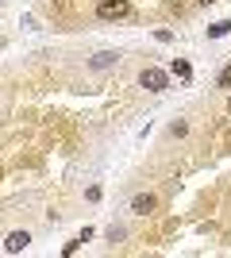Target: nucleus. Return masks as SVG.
I'll return each instance as SVG.
<instances>
[{
    "label": "nucleus",
    "instance_id": "obj_1",
    "mask_svg": "<svg viewBox=\"0 0 231 258\" xmlns=\"http://www.w3.org/2000/svg\"><path fill=\"white\" fill-rule=\"evenodd\" d=\"M97 16L100 20H127V16H131V4H127V0H100Z\"/></svg>",
    "mask_w": 231,
    "mask_h": 258
},
{
    "label": "nucleus",
    "instance_id": "obj_2",
    "mask_svg": "<svg viewBox=\"0 0 231 258\" xmlns=\"http://www.w3.org/2000/svg\"><path fill=\"white\" fill-rule=\"evenodd\" d=\"M166 81H170V77H166L162 70H154V66H146L143 74H139V85H143L146 93H162V89H166Z\"/></svg>",
    "mask_w": 231,
    "mask_h": 258
},
{
    "label": "nucleus",
    "instance_id": "obj_3",
    "mask_svg": "<svg viewBox=\"0 0 231 258\" xmlns=\"http://www.w3.org/2000/svg\"><path fill=\"white\" fill-rule=\"evenodd\" d=\"M116 62H120V54H116V50H100V54H93V62H89V70H97V74H104V70H112Z\"/></svg>",
    "mask_w": 231,
    "mask_h": 258
},
{
    "label": "nucleus",
    "instance_id": "obj_4",
    "mask_svg": "<svg viewBox=\"0 0 231 258\" xmlns=\"http://www.w3.org/2000/svg\"><path fill=\"white\" fill-rule=\"evenodd\" d=\"M154 208H158V197H154V193H139L131 201V212L135 216H146V212H154Z\"/></svg>",
    "mask_w": 231,
    "mask_h": 258
},
{
    "label": "nucleus",
    "instance_id": "obj_5",
    "mask_svg": "<svg viewBox=\"0 0 231 258\" xmlns=\"http://www.w3.org/2000/svg\"><path fill=\"white\" fill-rule=\"evenodd\" d=\"M27 243H31L27 231H12V235L4 239V250H8V254H20V250H27Z\"/></svg>",
    "mask_w": 231,
    "mask_h": 258
},
{
    "label": "nucleus",
    "instance_id": "obj_6",
    "mask_svg": "<svg viewBox=\"0 0 231 258\" xmlns=\"http://www.w3.org/2000/svg\"><path fill=\"white\" fill-rule=\"evenodd\" d=\"M227 31H231V20H223V23H216V27H208L212 39H220V35H227Z\"/></svg>",
    "mask_w": 231,
    "mask_h": 258
},
{
    "label": "nucleus",
    "instance_id": "obj_7",
    "mask_svg": "<svg viewBox=\"0 0 231 258\" xmlns=\"http://www.w3.org/2000/svg\"><path fill=\"white\" fill-rule=\"evenodd\" d=\"M174 74H177V77H189L193 70H189V62H174Z\"/></svg>",
    "mask_w": 231,
    "mask_h": 258
},
{
    "label": "nucleus",
    "instance_id": "obj_8",
    "mask_svg": "<svg viewBox=\"0 0 231 258\" xmlns=\"http://www.w3.org/2000/svg\"><path fill=\"white\" fill-rule=\"evenodd\" d=\"M170 135H177V139H181V135H189V123H174V127H170Z\"/></svg>",
    "mask_w": 231,
    "mask_h": 258
},
{
    "label": "nucleus",
    "instance_id": "obj_9",
    "mask_svg": "<svg viewBox=\"0 0 231 258\" xmlns=\"http://www.w3.org/2000/svg\"><path fill=\"white\" fill-rule=\"evenodd\" d=\"M220 85H223V89H231V66H227V70L220 74Z\"/></svg>",
    "mask_w": 231,
    "mask_h": 258
},
{
    "label": "nucleus",
    "instance_id": "obj_10",
    "mask_svg": "<svg viewBox=\"0 0 231 258\" xmlns=\"http://www.w3.org/2000/svg\"><path fill=\"white\" fill-rule=\"evenodd\" d=\"M227 112H231V97H227Z\"/></svg>",
    "mask_w": 231,
    "mask_h": 258
},
{
    "label": "nucleus",
    "instance_id": "obj_11",
    "mask_svg": "<svg viewBox=\"0 0 231 258\" xmlns=\"http://www.w3.org/2000/svg\"><path fill=\"white\" fill-rule=\"evenodd\" d=\"M200 4H212V0H200Z\"/></svg>",
    "mask_w": 231,
    "mask_h": 258
}]
</instances>
